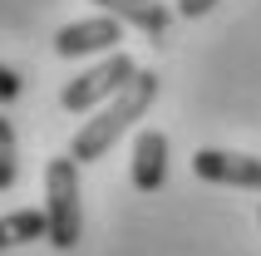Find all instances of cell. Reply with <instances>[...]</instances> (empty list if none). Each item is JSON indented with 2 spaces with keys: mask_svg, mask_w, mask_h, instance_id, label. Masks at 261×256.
<instances>
[{
  "mask_svg": "<svg viewBox=\"0 0 261 256\" xmlns=\"http://www.w3.org/2000/svg\"><path fill=\"white\" fill-rule=\"evenodd\" d=\"M153 99H158V74L138 69V79H133V84L109 104V109H99L94 118H84V128L74 133L69 158H74V163H94V158H103V153H109V148H114V143L133 128V118L148 114V104H153Z\"/></svg>",
  "mask_w": 261,
  "mask_h": 256,
  "instance_id": "cell-1",
  "label": "cell"
},
{
  "mask_svg": "<svg viewBox=\"0 0 261 256\" xmlns=\"http://www.w3.org/2000/svg\"><path fill=\"white\" fill-rule=\"evenodd\" d=\"M44 217H49V246L74 251L84 217H79V163L74 158H49L44 168Z\"/></svg>",
  "mask_w": 261,
  "mask_h": 256,
  "instance_id": "cell-2",
  "label": "cell"
},
{
  "mask_svg": "<svg viewBox=\"0 0 261 256\" xmlns=\"http://www.w3.org/2000/svg\"><path fill=\"white\" fill-rule=\"evenodd\" d=\"M133 79H138V64L114 49L103 64H94V69H84L79 79H69L64 94H59V104H64L69 114H84V109H94V104H103V99H118Z\"/></svg>",
  "mask_w": 261,
  "mask_h": 256,
  "instance_id": "cell-3",
  "label": "cell"
},
{
  "mask_svg": "<svg viewBox=\"0 0 261 256\" xmlns=\"http://www.w3.org/2000/svg\"><path fill=\"white\" fill-rule=\"evenodd\" d=\"M192 172L202 183H222V187H251L261 192V158L247 153H222V148H202L192 158Z\"/></svg>",
  "mask_w": 261,
  "mask_h": 256,
  "instance_id": "cell-4",
  "label": "cell"
},
{
  "mask_svg": "<svg viewBox=\"0 0 261 256\" xmlns=\"http://www.w3.org/2000/svg\"><path fill=\"white\" fill-rule=\"evenodd\" d=\"M123 40V20L114 15H94V20H74L55 35V55L79 59V55H99V49H114Z\"/></svg>",
  "mask_w": 261,
  "mask_h": 256,
  "instance_id": "cell-5",
  "label": "cell"
},
{
  "mask_svg": "<svg viewBox=\"0 0 261 256\" xmlns=\"http://www.w3.org/2000/svg\"><path fill=\"white\" fill-rule=\"evenodd\" d=\"M168 183V138L158 128H143L133 138V187L138 192H158Z\"/></svg>",
  "mask_w": 261,
  "mask_h": 256,
  "instance_id": "cell-6",
  "label": "cell"
},
{
  "mask_svg": "<svg viewBox=\"0 0 261 256\" xmlns=\"http://www.w3.org/2000/svg\"><path fill=\"white\" fill-rule=\"evenodd\" d=\"M103 15H114V20H123V25L143 30L148 40H163L168 35V10H163L158 0H94Z\"/></svg>",
  "mask_w": 261,
  "mask_h": 256,
  "instance_id": "cell-7",
  "label": "cell"
},
{
  "mask_svg": "<svg viewBox=\"0 0 261 256\" xmlns=\"http://www.w3.org/2000/svg\"><path fill=\"white\" fill-rule=\"evenodd\" d=\"M49 242V217L25 207V212H10L0 217V251H10V246H25V242Z\"/></svg>",
  "mask_w": 261,
  "mask_h": 256,
  "instance_id": "cell-8",
  "label": "cell"
},
{
  "mask_svg": "<svg viewBox=\"0 0 261 256\" xmlns=\"http://www.w3.org/2000/svg\"><path fill=\"white\" fill-rule=\"evenodd\" d=\"M15 177H20V163H15V128H10V118H0V192H10Z\"/></svg>",
  "mask_w": 261,
  "mask_h": 256,
  "instance_id": "cell-9",
  "label": "cell"
},
{
  "mask_svg": "<svg viewBox=\"0 0 261 256\" xmlns=\"http://www.w3.org/2000/svg\"><path fill=\"white\" fill-rule=\"evenodd\" d=\"M20 89H25V79H20L10 64H0V104H15V99H20Z\"/></svg>",
  "mask_w": 261,
  "mask_h": 256,
  "instance_id": "cell-10",
  "label": "cell"
},
{
  "mask_svg": "<svg viewBox=\"0 0 261 256\" xmlns=\"http://www.w3.org/2000/svg\"><path fill=\"white\" fill-rule=\"evenodd\" d=\"M212 5H217V0H177V15H182V20H197V15H207Z\"/></svg>",
  "mask_w": 261,
  "mask_h": 256,
  "instance_id": "cell-11",
  "label": "cell"
}]
</instances>
